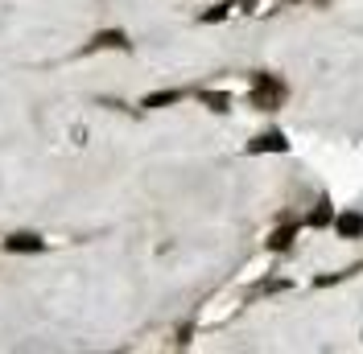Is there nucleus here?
<instances>
[{"label":"nucleus","mask_w":363,"mask_h":354,"mask_svg":"<svg viewBox=\"0 0 363 354\" xmlns=\"http://www.w3.org/2000/svg\"><path fill=\"white\" fill-rule=\"evenodd\" d=\"M276 95H281V87H276L272 79L260 75V79H256V91H252V103H256V107H272V103H276Z\"/></svg>","instance_id":"obj_3"},{"label":"nucleus","mask_w":363,"mask_h":354,"mask_svg":"<svg viewBox=\"0 0 363 354\" xmlns=\"http://www.w3.org/2000/svg\"><path fill=\"white\" fill-rule=\"evenodd\" d=\"M202 103H211V111H227V95H219V91H202Z\"/></svg>","instance_id":"obj_5"},{"label":"nucleus","mask_w":363,"mask_h":354,"mask_svg":"<svg viewBox=\"0 0 363 354\" xmlns=\"http://www.w3.org/2000/svg\"><path fill=\"white\" fill-rule=\"evenodd\" d=\"M310 222H314V226H326V222H330V202H318V210L310 215Z\"/></svg>","instance_id":"obj_9"},{"label":"nucleus","mask_w":363,"mask_h":354,"mask_svg":"<svg viewBox=\"0 0 363 354\" xmlns=\"http://www.w3.org/2000/svg\"><path fill=\"white\" fill-rule=\"evenodd\" d=\"M174 99H178V91H157V95L145 99V107H165V103H174Z\"/></svg>","instance_id":"obj_6"},{"label":"nucleus","mask_w":363,"mask_h":354,"mask_svg":"<svg viewBox=\"0 0 363 354\" xmlns=\"http://www.w3.org/2000/svg\"><path fill=\"white\" fill-rule=\"evenodd\" d=\"M8 252H42V239L38 235H13L8 239Z\"/></svg>","instance_id":"obj_4"},{"label":"nucleus","mask_w":363,"mask_h":354,"mask_svg":"<svg viewBox=\"0 0 363 354\" xmlns=\"http://www.w3.org/2000/svg\"><path fill=\"white\" fill-rule=\"evenodd\" d=\"M334 231H339L343 239H360V235H363V215H360V210L339 215V219H334Z\"/></svg>","instance_id":"obj_1"},{"label":"nucleus","mask_w":363,"mask_h":354,"mask_svg":"<svg viewBox=\"0 0 363 354\" xmlns=\"http://www.w3.org/2000/svg\"><path fill=\"white\" fill-rule=\"evenodd\" d=\"M91 45H116V49H124L128 42H124V33H99Z\"/></svg>","instance_id":"obj_8"},{"label":"nucleus","mask_w":363,"mask_h":354,"mask_svg":"<svg viewBox=\"0 0 363 354\" xmlns=\"http://www.w3.org/2000/svg\"><path fill=\"white\" fill-rule=\"evenodd\" d=\"M289 148V140L281 132H265V136H256L252 144H248V153H285Z\"/></svg>","instance_id":"obj_2"},{"label":"nucleus","mask_w":363,"mask_h":354,"mask_svg":"<svg viewBox=\"0 0 363 354\" xmlns=\"http://www.w3.org/2000/svg\"><path fill=\"white\" fill-rule=\"evenodd\" d=\"M289 239H293V231L285 226V231H276V235L269 239V247H272V252H285V247H289Z\"/></svg>","instance_id":"obj_7"}]
</instances>
